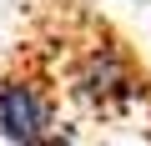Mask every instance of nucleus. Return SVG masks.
<instances>
[{
    "mask_svg": "<svg viewBox=\"0 0 151 146\" xmlns=\"http://www.w3.org/2000/svg\"><path fill=\"white\" fill-rule=\"evenodd\" d=\"M0 131L10 146H45L55 141V116L50 101L35 81H0Z\"/></svg>",
    "mask_w": 151,
    "mask_h": 146,
    "instance_id": "obj_1",
    "label": "nucleus"
},
{
    "mask_svg": "<svg viewBox=\"0 0 151 146\" xmlns=\"http://www.w3.org/2000/svg\"><path fill=\"white\" fill-rule=\"evenodd\" d=\"M76 91L91 96V101H116L131 96V60L116 45H91L76 65Z\"/></svg>",
    "mask_w": 151,
    "mask_h": 146,
    "instance_id": "obj_2",
    "label": "nucleus"
},
{
    "mask_svg": "<svg viewBox=\"0 0 151 146\" xmlns=\"http://www.w3.org/2000/svg\"><path fill=\"white\" fill-rule=\"evenodd\" d=\"M45 146H76V141H70V136H60V131H55V141H45Z\"/></svg>",
    "mask_w": 151,
    "mask_h": 146,
    "instance_id": "obj_3",
    "label": "nucleus"
},
{
    "mask_svg": "<svg viewBox=\"0 0 151 146\" xmlns=\"http://www.w3.org/2000/svg\"><path fill=\"white\" fill-rule=\"evenodd\" d=\"M136 5H151V0H136Z\"/></svg>",
    "mask_w": 151,
    "mask_h": 146,
    "instance_id": "obj_4",
    "label": "nucleus"
}]
</instances>
